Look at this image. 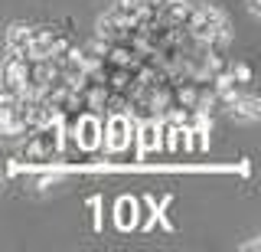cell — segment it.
Returning <instances> with one entry per match:
<instances>
[{
  "instance_id": "cell-6",
  "label": "cell",
  "mask_w": 261,
  "mask_h": 252,
  "mask_svg": "<svg viewBox=\"0 0 261 252\" xmlns=\"http://www.w3.org/2000/svg\"><path fill=\"white\" fill-rule=\"evenodd\" d=\"M27 76H30V56H16L7 53L4 56V66H0V85H10V88H27Z\"/></svg>"
},
{
  "instance_id": "cell-4",
  "label": "cell",
  "mask_w": 261,
  "mask_h": 252,
  "mask_svg": "<svg viewBox=\"0 0 261 252\" xmlns=\"http://www.w3.org/2000/svg\"><path fill=\"white\" fill-rule=\"evenodd\" d=\"M69 50H72L69 36H62L59 30H49V27H33L30 50H27L30 59H59V56H62V53H69Z\"/></svg>"
},
{
  "instance_id": "cell-2",
  "label": "cell",
  "mask_w": 261,
  "mask_h": 252,
  "mask_svg": "<svg viewBox=\"0 0 261 252\" xmlns=\"http://www.w3.org/2000/svg\"><path fill=\"white\" fill-rule=\"evenodd\" d=\"M183 30L196 43H228V23H225V13L219 10V7L193 4Z\"/></svg>"
},
{
  "instance_id": "cell-5",
  "label": "cell",
  "mask_w": 261,
  "mask_h": 252,
  "mask_svg": "<svg viewBox=\"0 0 261 252\" xmlns=\"http://www.w3.org/2000/svg\"><path fill=\"white\" fill-rule=\"evenodd\" d=\"M134 148L141 161H150L153 154H160V118H137Z\"/></svg>"
},
{
  "instance_id": "cell-3",
  "label": "cell",
  "mask_w": 261,
  "mask_h": 252,
  "mask_svg": "<svg viewBox=\"0 0 261 252\" xmlns=\"http://www.w3.org/2000/svg\"><path fill=\"white\" fill-rule=\"evenodd\" d=\"M134 128H137V118L130 111H108V118L101 121V151L111 161L124 157L130 144H134Z\"/></svg>"
},
{
  "instance_id": "cell-7",
  "label": "cell",
  "mask_w": 261,
  "mask_h": 252,
  "mask_svg": "<svg viewBox=\"0 0 261 252\" xmlns=\"http://www.w3.org/2000/svg\"><path fill=\"white\" fill-rule=\"evenodd\" d=\"M137 223H141V200L121 197L114 203V226H118L121 233H130V230H137Z\"/></svg>"
},
{
  "instance_id": "cell-8",
  "label": "cell",
  "mask_w": 261,
  "mask_h": 252,
  "mask_svg": "<svg viewBox=\"0 0 261 252\" xmlns=\"http://www.w3.org/2000/svg\"><path fill=\"white\" fill-rule=\"evenodd\" d=\"M30 36H33V27H23V23H13V27L7 30V53L27 56V50H30Z\"/></svg>"
},
{
  "instance_id": "cell-9",
  "label": "cell",
  "mask_w": 261,
  "mask_h": 252,
  "mask_svg": "<svg viewBox=\"0 0 261 252\" xmlns=\"http://www.w3.org/2000/svg\"><path fill=\"white\" fill-rule=\"evenodd\" d=\"M92 210H95V230H101V213H98V210H101V200L98 197H92Z\"/></svg>"
},
{
  "instance_id": "cell-1",
  "label": "cell",
  "mask_w": 261,
  "mask_h": 252,
  "mask_svg": "<svg viewBox=\"0 0 261 252\" xmlns=\"http://www.w3.org/2000/svg\"><path fill=\"white\" fill-rule=\"evenodd\" d=\"M20 161L23 164H53L62 157V125L59 121H46V125L30 128L20 138Z\"/></svg>"
}]
</instances>
